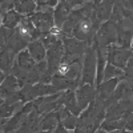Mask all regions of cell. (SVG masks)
<instances>
[{
    "instance_id": "obj_14",
    "label": "cell",
    "mask_w": 133,
    "mask_h": 133,
    "mask_svg": "<svg viewBox=\"0 0 133 133\" xmlns=\"http://www.w3.org/2000/svg\"><path fill=\"white\" fill-rule=\"evenodd\" d=\"M59 116H60L59 112H48L45 115V117L40 121V129L41 130H49V129L56 128L60 124V118H61Z\"/></svg>"
},
{
    "instance_id": "obj_21",
    "label": "cell",
    "mask_w": 133,
    "mask_h": 133,
    "mask_svg": "<svg viewBox=\"0 0 133 133\" xmlns=\"http://www.w3.org/2000/svg\"><path fill=\"white\" fill-rule=\"evenodd\" d=\"M124 71H125V75H127L128 77L133 79V57H130V59H129V61H128L127 66L124 68Z\"/></svg>"
},
{
    "instance_id": "obj_26",
    "label": "cell",
    "mask_w": 133,
    "mask_h": 133,
    "mask_svg": "<svg viewBox=\"0 0 133 133\" xmlns=\"http://www.w3.org/2000/svg\"><path fill=\"white\" fill-rule=\"evenodd\" d=\"M0 9H2V3H0Z\"/></svg>"
},
{
    "instance_id": "obj_5",
    "label": "cell",
    "mask_w": 133,
    "mask_h": 133,
    "mask_svg": "<svg viewBox=\"0 0 133 133\" xmlns=\"http://www.w3.org/2000/svg\"><path fill=\"white\" fill-rule=\"evenodd\" d=\"M76 100H77V104H79L80 109H85L88 104H91L95 97V88L91 84H80L79 89L76 92Z\"/></svg>"
},
{
    "instance_id": "obj_6",
    "label": "cell",
    "mask_w": 133,
    "mask_h": 133,
    "mask_svg": "<svg viewBox=\"0 0 133 133\" xmlns=\"http://www.w3.org/2000/svg\"><path fill=\"white\" fill-rule=\"evenodd\" d=\"M64 51L65 55L72 56L75 59H80L83 56V52L85 51V41H81L79 39H72L69 36L64 37Z\"/></svg>"
},
{
    "instance_id": "obj_1",
    "label": "cell",
    "mask_w": 133,
    "mask_h": 133,
    "mask_svg": "<svg viewBox=\"0 0 133 133\" xmlns=\"http://www.w3.org/2000/svg\"><path fill=\"white\" fill-rule=\"evenodd\" d=\"M96 49L95 48H88L84 64H83V71H81V80L80 84H95L96 80V72H97V56H96Z\"/></svg>"
},
{
    "instance_id": "obj_4",
    "label": "cell",
    "mask_w": 133,
    "mask_h": 133,
    "mask_svg": "<svg viewBox=\"0 0 133 133\" xmlns=\"http://www.w3.org/2000/svg\"><path fill=\"white\" fill-rule=\"evenodd\" d=\"M97 29L93 25V21L89 17H84L79 21V24L76 25L73 31V36L81 41H91L92 36Z\"/></svg>"
},
{
    "instance_id": "obj_24",
    "label": "cell",
    "mask_w": 133,
    "mask_h": 133,
    "mask_svg": "<svg viewBox=\"0 0 133 133\" xmlns=\"http://www.w3.org/2000/svg\"><path fill=\"white\" fill-rule=\"evenodd\" d=\"M4 79H5V76H4V72L0 69V84H2L3 81H4Z\"/></svg>"
},
{
    "instance_id": "obj_19",
    "label": "cell",
    "mask_w": 133,
    "mask_h": 133,
    "mask_svg": "<svg viewBox=\"0 0 133 133\" xmlns=\"http://www.w3.org/2000/svg\"><path fill=\"white\" fill-rule=\"evenodd\" d=\"M15 112V105L12 104H2L0 105V118H7V117H11Z\"/></svg>"
},
{
    "instance_id": "obj_9",
    "label": "cell",
    "mask_w": 133,
    "mask_h": 133,
    "mask_svg": "<svg viewBox=\"0 0 133 133\" xmlns=\"http://www.w3.org/2000/svg\"><path fill=\"white\" fill-rule=\"evenodd\" d=\"M112 11H113V2L112 0H104V2H101L96 7V11L93 12L92 16L96 17L101 23V21H105L110 17Z\"/></svg>"
},
{
    "instance_id": "obj_11",
    "label": "cell",
    "mask_w": 133,
    "mask_h": 133,
    "mask_svg": "<svg viewBox=\"0 0 133 133\" xmlns=\"http://www.w3.org/2000/svg\"><path fill=\"white\" fill-rule=\"evenodd\" d=\"M25 84L21 81L19 77H16L15 75H8L4 81L2 83V85H0V89H3L5 92H17L19 89H21Z\"/></svg>"
},
{
    "instance_id": "obj_2",
    "label": "cell",
    "mask_w": 133,
    "mask_h": 133,
    "mask_svg": "<svg viewBox=\"0 0 133 133\" xmlns=\"http://www.w3.org/2000/svg\"><path fill=\"white\" fill-rule=\"evenodd\" d=\"M133 57L132 56V52L128 51L127 48H116L115 45L109 47L108 48V55H107V61L109 64H112L115 66H118V68L124 69L129 59Z\"/></svg>"
},
{
    "instance_id": "obj_12",
    "label": "cell",
    "mask_w": 133,
    "mask_h": 133,
    "mask_svg": "<svg viewBox=\"0 0 133 133\" xmlns=\"http://www.w3.org/2000/svg\"><path fill=\"white\" fill-rule=\"evenodd\" d=\"M15 53L11 48H4L0 52V69L3 72H11L14 66V60H15Z\"/></svg>"
},
{
    "instance_id": "obj_3",
    "label": "cell",
    "mask_w": 133,
    "mask_h": 133,
    "mask_svg": "<svg viewBox=\"0 0 133 133\" xmlns=\"http://www.w3.org/2000/svg\"><path fill=\"white\" fill-rule=\"evenodd\" d=\"M116 39H117V27L113 24V21L104 23L96 32L97 45H109V44L115 43Z\"/></svg>"
},
{
    "instance_id": "obj_8",
    "label": "cell",
    "mask_w": 133,
    "mask_h": 133,
    "mask_svg": "<svg viewBox=\"0 0 133 133\" xmlns=\"http://www.w3.org/2000/svg\"><path fill=\"white\" fill-rule=\"evenodd\" d=\"M71 12V7L66 4L65 2H63L61 0V3H59L56 5V8H55L53 11V17H55V25L61 28V25L66 21V19L69 17V14Z\"/></svg>"
},
{
    "instance_id": "obj_15",
    "label": "cell",
    "mask_w": 133,
    "mask_h": 133,
    "mask_svg": "<svg viewBox=\"0 0 133 133\" xmlns=\"http://www.w3.org/2000/svg\"><path fill=\"white\" fill-rule=\"evenodd\" d=\"M105 66H107V59L104 56V53L97 49V72H96V84L97 87L104 81V72H105Z\"/></svg>"
},
{
    "instance_id": "obj_23",
    "label": "cell",
    "mask_w": 133,
    "mask_h": 133,
    "mask_svg": "<svg viewBox=\"0 0 133 133\" xmlns=\"http://www.w3.org/2000/svg\"><path fill=\"white\" fill-rule=\"evenodd\" d=\"M123 3H124V5H125L127 8L133 9V0H123Z\"/></svg>"
},
{
    "instance_id": "obj_22",
    "label": "cell",
    "mask_w": 133,
    "mask_h": 133,
    "mask_svg": "<svg viewBox=\"0 0 133 133\" xmlns=\"http://www.w3.org/2000/svg\"><path fill=\"white\" fill-rule=\"evenodd\" d=\"M55 133H69V130L60 123V124L56 127V130H55Z\"/></svg>"
},
{
    "instance_id": "obj_7",
    "label": "cell",
    "mask_w": 133,
    "mask_h": 133,
    "mask_svg": "<svg viewBox=\"0 0 133 133\" xmlns=\"http://www.w3.org/2000/svg\"><path fill=\"white\" fill-rule=\"evenodd\" d=\"M118 83H120L118 77H113V79H109V80H105L104 83H101V84L97 87L96 98L105 101L107 98H109L110 96L113 95V92H115V89L117 88Z\"/></svg>"
},
{
    "instance_id": "obj_18",
    "label": "cell",
    "mask_w": 133,
    "mask_h": 133,
    "mask_svg": "<svg viewBox=\"0 0 133 133\" xmlns=\"http://www.w3.org/2000/svg\"><path fill=\"white\" fill-rule=\"evenodd\" d=\"M121 75H123V69L108 63L105 66V72H104V81L109 80V79H113V77H120Z\"/></svg>"
},
{
    "instance_id": "obj_10",
    "label": "cell",
    "mask_w": 133,
    "mask_h": 133,
    "mask_svg": "<svg viewBox=\"0 0 133 133\" xmlns=\"http://www.w3.org/2000/svg\"><path fill=\"white\" fill-rule=\"evenodd\" d=\"M28 52L32 56V59L37 61H41L45 59L47 56V48L44 47V44L41 43V40H33L28 44Z\"/></svg>"
},
{
    "instance_id": "obj_16",
    "label": "cell",
    "mask_w": 133,
    "mask_h": 133,
    "mask_svg": "<svg viewBox=\"0 0 133 133\" xmlns=\"http://www.w3.org/2000/svg\"><path fill=\"white\" fill-rule=\"evenodd\" d=\"M36 3L33 0H17L15 3V11L19 14H32L33 11H36Z\"/></svg>"
},
{
    "instance_id": "obj_25",
    "label": "cell",
    "mask_w": 133,
    "mask_h": 133,
    "mask_svg": "<svg viewBox=\"0 0 133 133\" xmlns=\"http://www.w3.org/2000/svg\"><path fill=\"white\" fill-rule=\"evenodd\" d=\"M39 2H40V4H45L47 0H39Z\"/></svg>"
},
{
    "instance_id": "obj_13",
    "label": "cell",
    "mask_w": 133,
    "mask_h": 133,
    "mask_svg": "<svg viewBox=\"0 0 133 133\" xmlns=\"http://www.w3.org/2000/svg\"><path fill=\"white\" fill-rule=\"evenodd\" d=\"M15 65H17L19 68L23 69V71H32L36 65V61L32 59V56L29 55V52L27 49V51H20Z\"/></svg>"
},
{
    "instance_id": "obj_20",
    "label": "cell",
    "mask_w": 133,
    "mask_h": 133,
    "mask_svg": "<svg viewBox=\"0 0 133 133\" xmlns=\"http://www.w3.org/2000/svg\"><path fill=\"white\" fill-rule=\"evenodd\" d=\"M61 124L68 130H72V129H76L77 124H79V120H77V117H75V116H69L68 115L66 117H64L61 120Z\"/></svg>"
},
{
    "instance_id": "obj_17",
    "label": "cell",
    "mask_w": 133,
    "mask_h": 133,
    "mask_svg": "<svg viewBox=\"0 0 133 133\" xmlns=\"http://www.w3.org/2000/svg\"><path fill=\"white\" fill-rule=\"evenodd\" d=\"M20 20H21V16L19 12H16V11H8L3 16V25L5 28H14V27L19 25Z\"/></svg>"
}]
</instances>
